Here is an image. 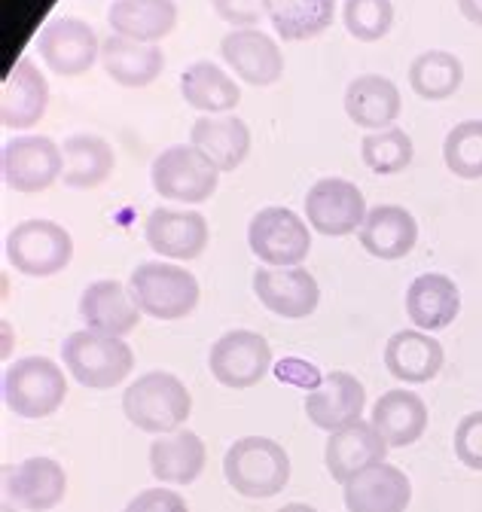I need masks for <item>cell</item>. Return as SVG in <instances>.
Listing matches in <instances>:
<instances>
[{
	"label": "cell",
	"mask_w": 482,
	"mask_h": 512,
	"mask_svg": "<svg viewBox=\"0 0 482 512\" xmlns=\"http://www.w3.org/2000/svg\"><path fill=\"white\" fill-rule=\"evenodd\" d=\"M223 476L229 488L248 500H266L287 488L290 455L269 436H245L229 445L223 458Z\"/></svg>",
	"instance_id": "cell-1"
},
{
	"label": "cell",
	"mask_w": 482,
	"mask_h": 512,
	"mask_svg": "<svg viewBox=\"0 0 482 512\" xmlns=\"http://www.w3.org/2000/svg\"><path fill=\"white\" fill-rule=\"evenodd\" d=\"M123 412L126 418L144 430V433H174L187 424L193 412V397L187 384L171 372L153 369L135 378L123 394Z\"/></svg>",
	"instance_id": "cell-2"
},
{
	"label": "cell",
	"mask_w": 482,
	"mask_h": 512,
	"mask_svg": "<svg viewBox=\"0 0 482 512\" xmlns=\"http://www.w3.org/2000/svg\"><path fill=\"white\" fill-rule=\"evenodd\" d=\"M4 406L19 418H49L68 397L65 369L49 357H22L4 369L0 378Z\"/></svg>",
	"instance_id": "cell-3"
},
{
	"label": "cell",
	"mask_w": 482,
	"mask_h": 512,
	"mask_svg": "<svg viewBox=\"0 0 482 512\" xmlns=\"http://www.w3.org/2000/svg\"><path fill=\"white\" fill-rule=\"evenodd\" d=\"M62 357L68 375L89 391H110L116 384H123L135 369V354L126 339L95 330L71 333L62 345Z\"/></svg>",
	"instance_id": "cell-4"
},
{
	"label": "cell",
	"mask_w": 482,
	"mask_h": 512,
	"mask_svg": "<svg viewBox=\"0 0 482 512\" xmlns=\"http://www.w3.org/2000/svg\"><path fill=\"white\" fill-rule=\"evenodd\" d=\"M129 290L141 314L156 320H184L199 305V281L190 269L177 263L150 260L135 266L129 275Z\"/></svg>",
	"instance_id": "cell-5"
},
{
	"label": "cell",
	"mask_w": 482,
	"mask_h": 512,
	"mask_svg": "<svg viewBox=\"0 0 482 512\" xmlns=\"http://www.w3.org/2000/svg\"><path fill=\"white\" fill-rule=\"evenodd\" d=\"M7 263L28 278H52L74 260V238L62 223L22 220L4 238Z\"/></svg>",
	"instance_id": "cell-6"
},
{
	"label": "cell",
	"mask_w": 482,
	"mask_h": 512,
	"mask_svg": "<svg viewBox=\"0 0 482 512\" xmlns=\"http://www.w3.org/2000/svg\"><path fill=\"white\" fill-rule=\"evenodd\" d=\"M150 183L165 202L202 205L217 192L220 171L193 144H174L153 159Z\"/></svg>",
	"instance_id": "cell-7"
},
{
	"label": "cell",
	"mask_w": 482,
	"mask_h": 512,
	"mask_svg": "<svg viewBox=\"0 0 482 512\" xmlns=\"http://www.w3.org/2000/svg\"><path fill=\"white\" fill-rule=\"evenodd\" d=\"M312 226L290 208H260L248 223V244L260 263L272 269L303 266L312 253Z\"/></svg>",
	"instance_id": "cell-8"
},
{
	"label": "cell",
	"mask_w": 482,
	"mask_h": 512,
	"mask_svg": "<svg viewBox=\"0 0 482 512\" xmlns=\"http://www.w3.org/2000/svg\"><path fill=\"white\" fill-rule=\"evenodd\" d=\"M65 153L52 138L43 135H19L0 150V177L13 192H46L52 183L62 180Z\"/></svg>",
	"instance_id": "cell-9"
},
{
	"label": "cell",
	"mask_w": 482,
	"mask_h": 512,
	"mask_svg": "<svg viewBox=\"0 0 482 512\" xmlns=\"http://www.w3.org/2000/svg\"><path fill=\"white\" fill-rule=\"evenodd\" d=\"M208 369L211 378L223 384V388L248 391L272 369V348L254 330H229L211 345Z\"/></svg>",
	"instance_id": "cell-10"
},
{
	"label": "cell",
	"mask_w": 482,
	"mask_h": 512,
	"mask_svg": "<svg viewBox=\"0 0 482 512\" xmlns=\"http://www.w3.org/2000/svg\"><path fill=\"white\" fill-rule=\"evenodd\" d=\"M37 52L58 77H80L101 61V40L95 28L77 16H58L37 34Z\"/></svg>",
	"instance_id": "cell-11"
},
{
	"label": "cell",
	"mask_w": 482,
	"mask_h": 512,
	"mask_svg": "<svg viewBox=\"0 0 482 512\" xmlns=\"http://www.w3.org/2000/svg\"><path fill=\"white\" fill-rule=\"evenodd\" d=\"M367 211L370 208L364 192L345 177H324L306 192V220L312 232H321L327 238H345L351 232H360Z\"/></svg>",
	"instance_id": "cell-12"
},
{
	"label": "cell",
	"mask_w": 482,
	"mask_h": 512,
	"mask_svg": "<svg viewBox=\"0 0 482 512\" xmlns=\"http://www.w3.org/2000/svg\"><path fill=\"white\" fill-rule=\"evenodd\" d=\"M220 55L232 74L257 89H269L284 77V52L275 37L260 28H232L220 40Z\"/></svg>",
	"instance_id": "cell-13"
},
{
	"label": "cell",
	"mask_w": 482,
	"mask_h": 512,
	"mask_svg": "<svg viewBox=\"0 0 482 512\" xmlns=\"http://www.w3.org/2000/svg\"><path fill=\"white\" fill-rule=\"evenodd\" d=\"M251 281H254V296L260 299V305L278 317L303 320L318 311L321 287L315 275L303 266H287V269L263 266L254 272Z\"/></svg>",
	"instance_id": "cell-14"
},
{
	"label": "cell",
	"mask_w": 482,
	"mask_h": 512,
	"mask_svg": "<svg viewBox=\"0 0 482 512\" xmlns=\"http://www.w3.org/2000/svg\"><path fill=\"white\" fill-rule=\"evenodd\" d=\"M144 238L156 256L174 263L199 260L211 241L208 220L199 211H177V208H156L144 223Z\"/></svg>",
	"instance_id": "cell-15"
},
{
	"label": "cell",
	"mask_w": 482,
	"mask_h": 512,
	"mask_svg": "<svg viewBox=\"0 0 482 512\" xmlns=\"http://www.w3.org/2000/svg\"><path fill=\"white\" fill-rule=\"evenodd\" d=\"M385 455H388V442L373 427V421H364V418L333 430L327 436V445H324L327 473L339 485L351 482L357 473H364V470L382 464Z\"/></svg>",
	"instance_id": "cell-16"
},
{
	"label": "cell",
	"mask_w": 482,
	"mask_h": 512,
	"mask_svg": "<svg viewBox=\"0 0 482 512\" xmlns=\"http://www.w3.org/2000/svg\"><path fill=\"white\" fill-rule=\"evenodd\" d=\"M68 494V473L52 458H28L16 467H7L4 497L25 512H49Z\"/></svg>",
	"instance_id": "cell-17"
},
{
	"label": "cell",
	"mask_w": 482,
	"mask_h": 512,
	"mask_svg": "<svg viewBox=\"0 0 482 512\" xmlns=\"http://www.w3.org/2000/svg\"><path fill=\"white\" fill-rule=\"evenodd\" d=\"M46 107L49 83L37 64L25 55L10 68L4 89H0V122L10 132H25V128H34L46 116Z\"/></svg>",
	"instance_id": "cell-18"
},
{
	"label": "cell",
	"mask_w": 482,
	"mask_h": 512,
	"mask_svg": "<svg viewBox=\"0 0 482 512\" xmlns=\"http://www.w3.org/2000/svg\"><path fill=\"white\" fill-rule=\"evenodd\" d=\"M367 409V388L351 372L333 369L306 397V415L318 430H339L351 421H360Z\"/></svg>",
	"instance_id": "cell-19"
},
{
	"label": "cell",
	"mask_w": 482,
	"mask_h": 512,
	"mask_svg": "<svg viewBox=\"0 0 482 512\" xmlns=\"http://www.w3.org/2000/svg\"><path fill=\"white\" fill-rule=\"evenodd\" d=\"M80 317L86 330L126 339L141 324V308L132 299V290L119 281H92L80 293Z\"/></svg>",
	"instance_id": "cell-20"
},
{
	"label": "cell",
	"mask_w": 482,
	"mask_h": 512,
	"mask_svg": "<svg viewBox=\"0 0 482 512\" xmlns=\"http://www.w3.org/2000/svg\"><path fill=\"white\" fill-rule=\"evenodd\" d=\"M190 144L220 171H235L245 165L251 153V128L232 113L199 116L190 128Z\"/></svg>",
	"instance_id": "cell-21"
},
{
	"label": "cell",
	"mask_w": 482,
	"mask_h": 512,
	"mask_svg": "<svg viewBox=\"0 0 482 512\" xmlns=\"http://www.w3.org/2000/svg\"><path fill=\"white\" fill-rule=\"evenodd\" d=\"M342 488L348 512H406L412 500L409 476L388 461L357 473Z\"/></svg>",
	"instance_id": "cell-22"
},
{
	"label": "cell",
	"mask_w": 482,
	"mask_h": 512,
	"mask_svg": "<svg viewBox=\"0 0 482 512\" xmlns=\"http://www.w3.org/2000/svg\"><path fill=\"white\" fill-rule=\"evenodd\" d=\"M101 68L123 89H147L165 71V52L159 43H138L123 34L101 40Z\"/></svg>",
	"instance_id": "cell-23"
},
{
	"label": "cell",
	"mask_w": 482,
	"mask_h": 512,
	"mask_svg": "<svg viewBox=\"0 0 482 512\" xmlns=\"http://www.w3.org/2000/svg\"><path fill=\"white\" fill-rule=\"evenodd\" d=\"M461 314V290L458 284L443 272H425L418 275L406 290V317L415 330L437 333L455 324Z\"/></svg>",
	"instance_id": "cell-24"
},
{
	"label": "cell",
	"mask_w": 482,
	"mask_h": 512,
	"mask_svg": "<svg viewBox=\"0 0 482 512\" xmlns=\"http://www.w3.org/2000/svg\"><path fill=\"white\" fill-rule=\"evenodd\" d=\"M446 363L443 345L425 330H400L385 345V369L403 384H428Z\"/></svg>",
	"instance_id": "cell-25"
},
{
	"label": "cell",
	"mask_w": 482,
	"mask_h": 512,
	"mask_svg": "<svg viewBox=\"0 0 482 512\" xmlns=\"http://www.w3.org/2000/svg\"><path fill=\"white\" fill-rule=\"evenodd\" d=\"M403 110L400 89L394 80L382 74H360L348 83L345 89V113L357 128H367V132H382L397 122Z\"/></svg>",
	"instance_id": "cell-26"
},
{
	"label": "cell",
	"mask_w": 482,
	"mask_h": 512,
	"mask_svg": "<svg viewBox=\"0 0 482 512\" xmlns=\"http://www.w3.org/2000/svg\"><path fill=\"white\" fill-rule=\"evenodd\" d=\"M205 461L208 452L202 436L187 427L156 436L150 445V473L162 485H193L202 476Z\"/></svg>",
	"instance_id": "cell-27"
},
{
	"label": "cell",
	"mask_w": 482,
	"mask_h": 512,
	"mask_svg": "<svg viewBox=\"0 0 482 512\" xmlns=\"http://www.w3.org/2000/svg\"><path fill=\"white\" fill-rule=\"evenodd\" d=\"M357 235L370 256L382 263H394L412 253V247L418 244V223L400 205H376L367 211V220Z\"/></svg>",
	"instance_id": "cell-28"
},
{
	"label": "cell",
	"mask_w": 482,
	"mask_h": 512,
	"mask_svg": "<svg viewBox=\"0 0 482 512\" xmlns=\"http://www.w3.org/2000/svg\"><path fill=\"white\" fill-rule=\"evenodd\" d=\"M370 421L382 433L388 448H406V445H412L425 436L431 412H428V403L418 394L397 388V391H388L376 400Z\"/></svg>",
	"instance_id": "cell-29"
},
{
	"label": "cell",
	"mask_w": 482,
	"mask_h": 512,
	"mask_svg": "<svg viewBox=\"0 0 482 512\" xmlns=\"http://www.w3.org/2000/svg\"><path fill=\"white\" fill-rule=\"evenodd\" d=\"M107 22L113 34L138 43H159L177 25V4L174 0H113Z\"/></svg>",
	"instance_id": "cell-30"
},
{
	"label": "cell",
	"mask_w": 482,
	"mask_h": 512,
	"mask_svg": "<svg viewBox=\"0 0 482 512\" xmlns=\"http://www.w3.org/2000/svg\"><path fill=\"white\" fill-rule=\"evenodd\" d=\"M180 95L202 116H220L238 107L241 86L220 68L217 61H193L180 74Z\"/></svg>",
	"instance_id": "cell-31"
},
{
	"label": "cell",
	"mask_w": 482,
	"mask_h": 512,
	"mask_svg": "<svg viewBox=\"0 0 482 512\" xmlns=\"http://www.w3.org/2000/svg\"><path fill=\"white\" fill-rule=\"evenodd\" d=\"M62 153H65L62 180L68 189H98L116 171V153L101 135H89V132L71 135L65 138Z\"/></svg>",
	"instance_id": "cell-32"
},
{
	"label": "cell",
	"mask_w": 482,
	"mask_h": 512,
	"mask_svg": "<svg viewBox=\"0 0 482 512\" xmlns=\"http://www.w3.org/2000/svg\"><path fill=\"white\" fill-rule=\"evenodd\" d=\"M266 19L287 43L312 40L333 25L336 0H263Z\"/></svg>",
	"instance_id": "cell-33"
},
{
	"label": "cell",
	"mask_w": 482,
	"mask_h": 512,
	"mask_svg": "<svg viewBox=\"0 0 482 512\" xmlns=\"http://www.w3.org/2000/svg\"><path fill=\"white\" fill-rule=\"evenodd\" d=\"M464 83V64L455 52L428 49L412 58L409 64V86L425 101H446Z\"/></svg>",
	"instance_id": "cell-34"
},
{
	"label": "cell",
	"mask_w": 482,
	"mask_h": 512,
	"mask_svg": "<svg viewBox=\"0 0 482 512\" xmlns=\"http://www.w3.org/2000/svg\"><path fill=\"white\" fill-rule=\"evenodd\" d=\"M412 156H415V144L397 125L364 135V141H360V159H364V165L373 174H382V177L406 171L412 165Z\"/></svg>",
	"instance_id": "cell-35"
},
{
	"label": "cell",
	"mask_w": 482,
	"mask_h": 512,
	"mask_svg": "<svg viewBox=\"0 0 482 512\" xmlns=\"http://www.w3.org/2000/svg\"><path fill=\"white\" fill-rule=\"evenodd\" d=\"M446 168L461 180H482V119L458 122L443 144Z\"/></svg>",
	"instance_id": "cell-36"
},
{
	"label": "cell",
	"mask_w": 482,
	"mask_h": 512,
	"mask_svg": "<svg viewBox=\"0 0 482 512\" xmlns=\"http://www.w3.org/2000/svg\"><path fill=\"white\" fill-rule=\"evenodd\" d=\"M342 22L348 34L360 43H376L388 37L394 25V4L391 0H345Z\"/></svg>",
	"instance_id": "cell-37"
},
{
	"label": "cell",
	"mask_w": 482,
	"mask_h": 512,
	"mask_svg": "<svg viewBox=\"0 0 482 512\" xmlns=\"http://www.w3.org/2000/svg\"><path fill=\"white\" fill-rule=\"evenodd\" d=\"M452 448H455V458L467 470L482 473V409L470 412L458 421L455 436H452Z\"/></svg>",
	"instance_id": "cell-38"
},
{
	"label": "cell",
	"mask_w": 482,
	"mask_h": 512,
	"mask_svg": "<svg viewBox=\"0 0 482 512\" xmlns=\"http://www.w3.org/2000/svg\"><path fill=\"white\" fill-rule=\"evenodd\" d=\"M217 19H223L232 28H257L266 16L263 0H211Z\"/></svg>",
	"instance_id": "cell-39"
},
{
	"label": "cell",
	"mask_w": 482,
	"mask_h": 512,
	"mask_svg": "<svg viewBox=\"0 0 482 512\" xmlns=\"http://www.w3.org/2000/svg\"><path fill=\"white\" fill-rule=\"evenodd\" d=\"M123 512H190V506L171 488H147L138 497H132Z\"/></svg>",
	"instance_id": "cell-40"
},
{
	"label": "cell",
	"mask_w": 482,
	"mask_h": 512,
	"mask_svg": "<svg viewBox=\"0 0 482 512\" xmlns=\"http://www.w3.org/2000/svg\"><path fill=\"white\" fill-rule=\"evenodd\" d=\"M458 10L467 22L482 28V0H458Z\"/></svg>",
	"instance_id": "cell-41"
},
{
	"label": "cell",
	"mask_w": 482,
	"mask_h": 512,
	"mask_svg": "<svg viewBox=\"0 0 482 512\" xmlns=\"http://www.w3.org/2000/svg\"><path fill=\"white\" fill-rule=\"evenodd\" d=\"M278 512H318L315 506H309V503H284Z\"/></svg>",
	"instance_id": "cell-42"
}]
</instances>
